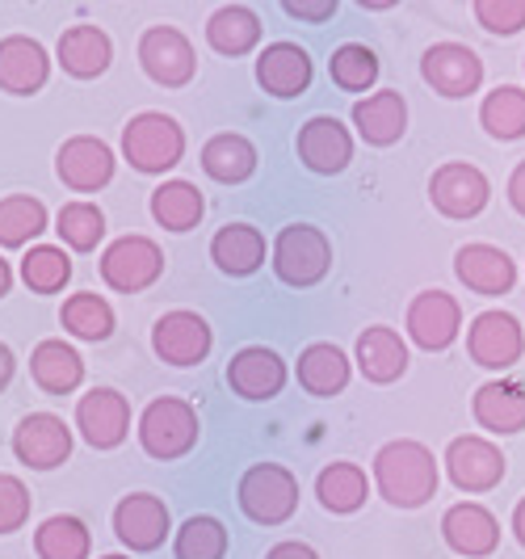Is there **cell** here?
<instances>
[{
  "label": "cell",
  "mask_w": 525,
  "mask_h": 559,
  "mask_svg": "<svg viewBox=\"0 0 525 559\" xmlns=\"http://www.w3.org/2000/svg\"><path fill=\"white\" fill-rule=\"evenodd\" d=\"M172 556L177 559H223L227 556V526L211 513H194L177 538H172Z\"/></svg>",
  "instance_id": "cell-41"
},
{
  "label": "cell",
  "mask_w": 525,
  "mask_h": 559,
  "mask_svg": "<svg viewBox=\"0 0 525 559\" xmlns=\"http://www.w3.org/2000/svg\"><path fill=\"white\" fill-rule=\"evenodd\" d=\"M102 282L118 295H139L165 274V252L147 236H118L110 249L102 252Z\"/></svg>",
  "instance_id": "cell-6"
},
{
  "label": "cell",
  "mask_w": 525,
  "mask_h": 559,
  "mask_svg": "<svg viewBox=\"0 0 525 559\" xmlns=\"http://www.w3.org/2000/svg\"><path fill=\"white\" fill-rule=\"evenodd\" d=\"M139 63L147 72V81L165 84V88H181L194 81L198 59L190 38L177 26H147L139 38Z\"/></svg>",
  "instance_id": "cell-7"
},
{
  "label": "cell",
  "mask_w": 525,
  "mask_h": 559,
  "mask_svg": "<svg viewBox=\"0 0 525 559\" xmlns=\"http://www.w3.org/2000/svg\"><path fill=\"white\" fill-rule=\"evenodd\" d=\"M9 286H13V270H9V261L0 257V299L9 295Z\"/></svg>",
  "instance_id": "cell-50"
},
{
  "label": "cell",
  "mask_w": 525,
  "mask_h": 559,
  "mask_svg": "<svg viewBox=\"0 0 525 559\" xmlns=\"http://www.w3.org/2000/svg\"><path fill=\"white\" fill-rule=\"evenodd\" d=\"M429 198H433V206L442 211L445 219H475V215L488 206L492 186H488V177H484L475 165L450 160V165H442L438 173H433Z\"/></svg>",
  "instance_id": "cell-15"
},
{
  "label": "cell",
  "mask_w": 525,
  "mask_h": 559,
  "mask_svg": "<svg viewBox=\"0 0 525 559\" xmlns=\"http://www.w3.org/2000/svg\"><path fill=\"white\" fill-rule=\"evenodd\" d=\"M295 370H299V388L307 395H315V400H332V395H341L349 388V358L329 341L307 345Z\"/></svg>",
  "instance_id": "cell-29"
},
{
  "label": "cell",
  "mask_w": 525,
  "mask_h": 559,
  "mask_svg": "<svg viewBox=\"0 0 525 559\" xmlns=\"http://www.w3.org/2000/svg\"><path fill=\"white\" fill-rule=\"evenodd\" d=\"M22 282L34 295H56L72 282V257L56 245H34L22 257Z\"/></svg>",
  "instance_id": "cell-39"
},
{
  "label": "cell",
  "mask_w": 525,
  "mask_h": 559,
  "mask_svg": "<svg viewBox=\"0 0 525 559\" xmlns=\"http://www.w3.org/2000/svg\"><path fill=\"white\" fill-rule=\"evenodd\" d=\"M265 559H320V556H315L307 543H295V538H290V543H277V547H270V551H265Z\"/></svg>",
  "instance_id": "cell-46"
},
{
  "label": "cell",
  "mask_w": 525,
  "mask_h": 559,
  "mask_svg": "<svg viewBox=\"0 0 525 559\" xmlns=\"http://www.w3.org/2000/svg\"><path fill=\"white\" fill-rule=\"evenodd\" d=\"M211 261L227 278H249L265 265V236L252 224H227L211 240Z\"/></svg>",
  "instance_id": "cell-28"
},
{
  "label": "cell",
  "mask_w": 525,
  "mask_h": 559,
  "mask_svg": "<svg viewBox=\"0 0 525 559\" xmlns=\"http://www.w3.org/2000/svg\"><path fill=\"white\" fill-rule=\"evenodd\" d=\"M454 274L475 295H509L517 282V265L509 261V252L497 245H463L454 252Z\"/></svg>",
  "instance_id": "cell-21"
},
{
  "label": "cell",
  "mask_w": 525,
  "mask_h": 559,
  "mask_svg": "<svg viewBox=\"0 0 525 559\" xmlns=\"http://www.w3.org/2000/svg\"><path fill=\"white\" fill-rule=\"evenodd\" d=\"M358 370L370 383H379V388L404 379V370H408V345H404V336L395 333V329H387V324L366 329L358 336Z\"/></svg>",
  "instance_id": "cell-26"
},
{
  "label": "cell",
  "mask_w": 525,
  "mask_h": 559,
  "mask_svg": "<svg viewBox=\"0 0 525 559\" xmlns=\"http://www.w3.org/2000/svg\"><path fill=\"white\" fill-rule=\"evenodd\" d=\"M329 76H332V84L345 88V93H366L370 84L379 81V56H374L366 43H345V47L332 51Z\"/></svg>",
  "instance_id": "cell-42"
},
{
  "label": "cell",
  "mask_w": 525,
  "mask_h": 559,
  "mask_svg": "<svg viewBox=\"0 0 525 559\" xmlns=\"http://www.w3.org/2000/svg\"><path fill=\"white\" fill-rule=\"evenodd\" d=\"M47 76H51V56L38 38H26V34L0 38V93L29 97L47 84Z\"/></svg>",
  "instance_id": "cell-19"
},
{
  "label": "cell",
  "mask_w": 525,
  "mask_h": 559,
  "mask_svg": "<svg viewBox=\"0 0 525 559\" xmlns=\"http://www.w3.org/2000/svg\"><path fill=\"white\" fill-rule=\"evenodd\" d=\"M458 329H463V308L445 290H420L408 304V336L420 349L442 354L458 341Z\"/></svg>",
  "instance_id": "cell-18"
},
{
  "label": "cell",
  "mask_w": 525,
  "mask_h": 559,
  "mask_svg": "<svg viewBox=\"0 0 525 559\" xmlns=\"http://www.w3.org/2000/svg\"><path fill=\"white\" fill-rule=\"evenodd\" d=\"M513 534H517V543L525 547V497L517 501V509H513Z\"/></svg>",
  "instance_id": "cell-49"
},
{
  "label": "cell",
  "mask_w": 525,
  "mask_h": 559,
  "mask_svg": "<svg viewBox=\"0 0 525 559\" xmlns=\"http://www.w3.org/2000/svg\"><path fill=\"white\" fill-rule=\"evenodd\" d=\"M168 531H172L168 504L160 497H152V492H131V497H122L118 509H114V534L131 551H156V547H165Z\"/></svg>",
  "instance_id": "cell-17"
},
{
  "label": "cell",
  "mask_w": 525,
  "mask_h": 559,
  "mask_svg": "<svg viewBox=\"0 0 525 559\" xmlns=\"http://www.w3.org/2000/svg\"><path fill=\"white\" fill-rule=\"evenodd\" d=\"M509 202H513L517 215H525V160L513 168V177H509Z\"/></svg>",
  "instance_id": "cell-47"
},
{
  "label": "cell",
  "mask_w": 525,
  "mask_h": 559,
  "mask_svg": "<svg viewBox=\"0 0 525 559\" xmlns=\"http://www.w3.org/2000/svg\"><path fill=\"white\" fill-rule=\"evenodd\" d=\"M29 374L47 395H72L84 383V358L68 341H38L29 354Z\"/></svg>",
  "instance_id": "cell-27"
},
{
  "label": "cell",
  "mask_w": 525,
  "mask_h": 559,
  "mask_svg": "<svg viewBox=\"0 0 525 559\" xmlns=\"http://www.w3.org/2000/svg\"><path fill=\"white\" fill-rule=\"evenodd\" d=\"M282 13L299 22H329L336 13V0H282Z\"/></svg>",
  "instance_id": "cell-45"
},
{
  "label": "cell",
  "mask_w": 525,
  "mask_h": 559,
  "mask_svg": "<svg viewBox=\"0 0 525 559\" xmlns=\"http://www.w3.org/2000/svg\"><path fill=\"white\" fill-rule=\"evenodd\" d=\"M366 492H370V484L358 463H329L315 476V497L329 513H354L366 504Z\"/></svg>",
  "instance_id": "cell-34"
},
{
  "label": "cell",
  "mask_w": 525,
  "mask_h": 559,
  "mask_svg": "<svg viewBox=\"0 0 525 559\" xmlns=\"http://www.w3.org/2000/svg\"><path fill=\"white\" fill-rule=\"evenodd\" d=\"M479 122L492 140H522L525 135V88L517 84H500L484 97L479 106Z\"/></svg>",
  "instance_id": "cell-37"
},
{
  "label": "cell",
  "mask_w": 525,
  "mask_h": 559,
  "mask_svg": "<svg viewBox=\"0 0 525 559\" xmlns=\"http://www.w3.org/2000/svg\"><path fill=\"white\" fill-rule=\"evenodd\" d=\"M442 534H445V547L458 551V556H467V559H484L500 547L497 518L475 501L450 504L442 518Z\"/></svg>",
  "instance_id": "cell-22"
},
{
  "label": "cell",
  "mask_w": 525,
  "mask_h": 559,
  "mask_svg": "<svg viewBox=\"0 0 525 559\" xmlns=\"http://www.w3.org/2000/svg\"><path fill=\"white\" fill-rule=\"evenodd\" d=\"M56 173L68 190L97 194L114 181V147L106 140H93V135H72L68 143H59Z\"/></svg>",
  "instance_id": "cell-12"
},
{
  "label": "cell",
  "mask_w": 525,
  "mask_h": 559,
  "mask_svg": "<svg viewBox=\"0 0 525 559\" xmlns=\"http://www.w3.org/2000/svg\"><path fill=\"white\" fill-rule=\"evenodd\" d=\"M47 231V206L29 194L0 198V249H26Z\"/></svg>",
  "instance_id": "cell-36"
},
{
  "label": "cell",
  "mask_w": 525,
  "mask_h": 559,
  "mask_svg": "<svg viewBox=\"0 0 525 559\" xmlns=\"http://www.w3.org/2000/svg\"><path fill=\"white\" fill-rule=\"evenodd\" d=\"M504 467L509 459L500 454V447H492L488 438H454L450 450H445V472L454 479V488L463 492H492L500 479H504Z\"/></svg>",
  "instance_id": "cell-16"
},
{
  "label": "cell",
  "mask_w": 525,
  "mask_h": 559,
  "mask_svg": "<svg viewBox=\"0 0 525 559\" xmlns=\"http://www.w3.org/2000/svg\"><path fill=\"white\" fill-rule=\"evenodd\" d=\"M56 231L72 252H93L106 236V215L93 202H68V206H59Z\"/></svg>",
  "instance_id": "cell-40"
},
{
  "label": "cell",
  "mask_w": 525,
  "mask_h": 559,
  "mask_svg": "<svg viewBox=\"0 0 525 559\" xmlns=\"http://www.w3.org/2000/svg\"><path fill=\"white\" fill-rule=\"evenodd\" d=\"M295 152H299V160H303L311 173H320V177H336V173H345L349 160H354V135L345 131V122H341V118H332V114H315V118H307L303 127H299V135H295Z\"/></svg>",
  "instance_id": "cell-11"
},
{
  "label": "cell",
  "mask_w": 525,
  "mask_h": 559,
  "mask_svg": "<svg viewBox=\"0 0 525 559\" xmlns=\"http://www.w3.org/2000/svg\"><path fill=\"white\" fill-rule=\"evenodd\" d=\"M202 173L223 181V186H240L256 173V147L236 131H223L202 147Z\"/></svg>",
  "instance_id": "cell-31"
},
{
  "label": "cell",
  "mask_w": 525,
  "mask_h": 559,
  "mask_svg": "<svg viewBox=\"0 0 525 559\" xmlns=\"http://www.w3.org/2000/svg\"><path fill=\"white\" fill-rule=\"evenodd\" d=\"M420 76L442 97H470L484 84V59L463 43H433L420 59Z\"/></svg>",
  "instance_id": "cell-10"
},
{
  "label": "cell",
  "mask_w": 525,
  "mask_h": 559,
  "mask_svg": "<svg viewBox=\"0 0 525 559\" xmlns=\"http://www.w3.org/2000/svg\"><path fill=\"white\" fill-rule=\"evenodd\" d=\"M215 345L211 324L198 311H165L152 329V349L168 366H198Z\"/></svg>",
  "instance_id": "cell-14"
},
{
  "label": "cell",
  "mask_w": 525,
  "mask_h": 559,
  "mask_svg": "<svg viewBox=\"0 0 525 559\" xmlns=\"http://www.w3.org/2000/svg\"><path fill=\"white\" fill-rule=\"evenodd\" d=\"M59 324L81 341H106L114 333V308L93 295V290H81L72 299H63V311H59Z\"/></svg>",
  "instance_id": "cell-38"
},
{
  "label": "cell",
  "mask_w": 525,
  "mask_h": 559,
  "mask_svg": "<svg viewBox=\"0 0 525 559\" xmlns=\"http://www.w3.org/2000/svg\"><path fill=\"white\" fill-rule=\"evenodd\" d=\"M13 370H17V358H13V349L0 341V392L9 388V379H13Z\"/></svg>",
  "instance_id": "cell-48"
},
{
  "label": "cell",
  "mask_w": 525,
  "mask_h": 559,
  "mask_svg": "<svg viewBox=\"0 0 525 559\" xmlns=\"http://www.w3.org/2000/svg\"><path fill=\"white\" fill-rule=\"evenodd\" d=\"M122 156L135 173H168V168L181 165L186 156V131L177 118H168L160 110L135 114L127 127H122Z\"/></svg>",
  "instance_id": "cell-3"
},
{
  "label": "cell",
  "mask_w": 525,
  "mask_h": 559,
  "mask_svg": "<svg viewBox=\"0 0 525 559\" xmlns=\"http://www.w3.org/2000/svg\"><path fill=\"white\" fill-rule=\"evenodd\" d=\"M13 454H17V463H26L34 472L63 467L72 454V429L56 413H29L13 429Z\"/></svg>",
  "instance_id": "cell-9"
},
{
  "label": "cell",
  "mask_w": 525,
  "mask_h": 559,
  "mask_svg": "<svg viewBox=\"0 0 525 559\" xmlns=\"http://www.w3.org/2000/svg\"><path fill=\"white\" fill-rule=\"evenodd\" d=\"M227 388L240 400H274L286 388V362L265 345H244L227 362Z\"/></svg>",
  "instance_id": "cell-20"
},
{
  "label": "cell",
  "mask_w": 525,
  "mask_h": 559,
  "mask_svg": "<svg viewBox=\"0 0 525 559\" xmlns=\"http://www.w3.org/2000/svg\"><path fill=\"white\" fill-rule=\"evenodd\" d=\"M467 354L470 362L488 366V370H509L522 362L525 329L509 311H479L467 329Z\"/></svg>",
  "instance_id": "cell-8"
},
{
  "label": "cell",
  "mask_w": 525,
  "mask_h": 559,
  "mask_svg": "<svg viewBox=\"0 0 525 559\" xmlns=\"http://www.w3.org/2000/svg\"><path fill=\"white\" fill-rule=\"evenodd\" d=\"M34 551H38V559H88L93 534H88V526H84L81 518L56 513V518H47L34 531Z\"/></svg>",
  "instance_id": "cell-35"
},
{
  "label": "cell",
  "mask_w": 525,
  "mask_h": 559,
  "mask_svg": "<svg viewBox=\"0 0 525 559\" xmlns=\"http://www.w3.org/2000/svg\"><path fill=\"white\" fill-rule=\"evenodd\" d=\"M76 429L93 450H114L131 433V404L114 388H93L76 400Z\"/></svg>",
  "instance_id": "cell-13"
},
{
  "label": "cell",
  "mask_w": 525,
  "mask_h": 559,
  "mask_svg": "<svg viewBox=\"0 0 525 559\" xmlns=\"http://www.w3.org/2000/svg\"><path fill=\"white\" fill-rule=\"evenodd\" d=\"M256 84L270 97H299L311 84V56L299 43H270L256 59Z\"/></svg>",
  "instance_id": "cell-25"
},
{
  "label": "cell",
  "mask_w": 525,
  "mask_h": 559,
  "mask_svg": "<svg viewBox=\"0 0 525 559\" xmlns=\"http://www.w3.org/2000/svg\"><path fill=\"white\" fill-rule=\"evenodd\" d=\"M274 274L282 286L307 290L315 282L329 278L332 270V245L315 224H286L274 240Z\"/></svg>",
  "instance_id": "cell-5"
},
{
  "label": "cell",
  "mask_w": 525,
  "mask_h": 559,
  "mask_svg": "<svg viewBox=\"0 0 525 559\" xmlns=\"http://www.w3.org/2000/svg\"><path fill=\"white\" fill-rule=\"evenodd\" d=\"M354 127L370 147H391V143L404 140L408 131V102L399 88H383V93H370L354 102Z\"/></svg>",
  "instance_id": "cell-23"
},
{
  "label": "cell",
  "mask_w": 525,
  "mask_h": 559,
  "mask_svg": "<svg viewBox=\"0 0 525 559\" xmlns=\"http://www.w3.org/2000/svg\"><path fill=\"white\" fill-rule=\"evenodd\" d=\"M102 559H131V556H102Z\"/></svg>",
  "instance_id": "cell-51"
},
{
  "label": "cell",
  "mask_w": 525,
  "mask_h": 559,
  "mask_svg": "<svg viewBox=\"0 0 525 559\" xmlns=\"http://www.w3.org/2000/svg\"><path fill=\"white\" fill-rule=\"evenodd\" d=\"M470 408L488 433H522L525 429V388L517 383H484Z\"/></svg>",
  "instance_id": "cell-32"
},
{
  "label": "cell",
  "mask_w": 525,
  "mask_h": 559,
  "mask_svg": "<svg viewBox=\"0 0 525 559\" xmlns=\"http://www.w3.org/2000/svg\"><path fill=\"white\" fill-rule=\"evenodd\" d=\"M475 17L488 34H517L525 26V0H475Z\"/></svg>",
  "instance_id": "cell-43"
},
{
  "label": "cell",
  "mask_w": 525,
  "mask_h": 559,
  "mask_svg": "<svg viewBox=\"0 0 525 559\" xmlns=\"http://www.w3.org/2000/svg\"><path fill=\"white\" fill-rule=\"evenodd\" d=\"M206 43L219 56H249L252 47L261 43V17L252 13L249 4H223L206 22Z\"/></svg>",
  "instance_id": "cell-30"
},
{
  "label": "cell",
  "mask_w": 525,
  "mask_h": 559,
  "mask_svg": "<svg viewBox=\"0 0 525 559\" xmlns=\"http://www.w3.org/2000/svg\"><path fill=\"white\" fill-rule=\"evenodd\" d=\"M236 501L244 509V518L256 526H282L299 509V479L282 463H252L240 476Z\"/></svg>",
  "instance_id": "cell-4"
},
{
  "label": "cell",
  "mask_w": 525,
  "mask_h": 559,
  "mask_svg": "<svg viewBox=\"0 0 525 559\" xmlns=\"http://www.w3.org/2000/svg\"><path fill=\"white\" fill-rule=\"evenodd\" d=\"M139 447L152 459H181L198 447V433H202V420H198V408L181 395H160L143 408L139 417Z\"/></svg>",
  "instance_id": "cell-2"
},
{
  "label": "cell",
  "mask_w": 525,
  "mask_h": 559,
  "mask_svg": "<svg viewBox=\"0 0 525 559\" xmlns=\"http://www.w3.org/2000/svg\"><path fill=\"white\" fill-rule=\"evenodd\" d=\"M56 56H59V68H63L68 76H76V81H97V76L110 68L114 43L102 26L81 22V26H68L59 34Z\"/></svg>",
  "instance_id": "cell-24"
},
{
  "label": "cell",
  "mask_w": 525,
  "mask_h": 559,
  "mask_svg": "<svg viewBox=\"0 0 525 559\" xmlns=\"http://www.w3.org/2000/svg\"><path fill=\"white\" fill-rule=\"evenodd\" d=\"M206 215V198L198 194L194 181H165L152 190V219L165 231H190Z\"/></svg>",
  "instance_id": "cell-33"
},
{
  "label": "cell",
  "mask_w": 525,
  "mask_h": 559,
  "mask_svg": "<svg viewBox=\"0 0 525 559\" xmlns=\"http://www.w3.org/2000/svg\"><path fill=\"white\" fill-rule=\"evenodd\" d=\"M374 484L383 492V501L395 509H420L425 501L438 497V459L433 450L399 438L374 454Z\"/></svg>",
  "instance_id": "cell-1"
},
{
  "label": "cell",
  "mask_w": 525,
  "mask_h": 559,
  "mask_svg": "<svg viewBox=\"0 0 525 559\" xmlns=\"http://www.w3.org/2000/svg\"><path fill=\"white\" fill-rule=\"evenodd\" d=\"M29 488L17 476H0V534L22 531L29 522Z\"/></svg>",
  "instance_id": "cell-44"
}]
</instances>
